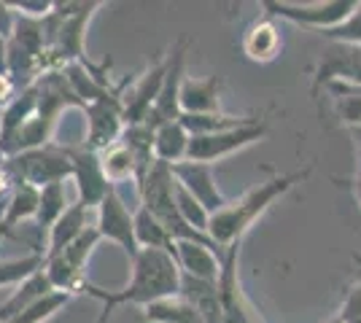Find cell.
Segmentation results:
<instances>
[{"instance_id": "29", "label": "cell", "mask_w": 361, "mask_h": 323, "mask_svg": "<svg viewBox=\"0 0 361 323\" xmlns=\"http://www.w3.org/2000/svg\"><path fill=\"white\" fill-rule=\"evenodd\" d=\"M14 11H11V6L8 3H0V35H6V38H11V30H14Z\"/></svg>"}, {"instance_id": "20", "label": "cell", "mask_w": 361, "mask_h": 323, "mask_svg": "<svg viewBox=\"0 0 361 323\" xmlns=\"http://www.w3.org/2000/svg\"><path fill=\"white\" fill-rule=\"evenodd\" d=\"M143 315L149 323H202L197 312L183 296H165L143 308Z\"/></svg>"}, {"instance_id": "10", "label": "cell", "mask_w": 361, "mask_h": 323, "mask_svg": "<svg viewBox=\"0 0 361 323\" xmlns=\"http://www.w3.org/2000/svg\"><path fill=\"white\" fill-rule=\"evenodd\" d=\"M213 243H197V240H178L173 248V259L178 264L180 275L197 277L205 283H219L224 256L216 251Z\"/></svg>"}, {"instance_id": "23", "label": "cell", "mask_w": 361, "mask_h": 323, "mask_svg": "<svg viewBox=\"0 0 361 323\" xmlns=\"http://www.w3.org/2000/svg\"><path fill=\"white\" fill-rule=\"evenodd\" d=\"M324 89L331 92L337 119L345 124L348 129H350V127H359L361 124V87H353V84H329V87H324Z\"/></svg>"}, {"instance_id": "17", "label": "cell", "mask_w": 361, "mask_h": 323, "mask_svg": "<svg viewBox=\"0 0 361 323\" xmlns=\"http://www.w3.org/2000/svg\"><path fill=\"white\" fill-rule=\"evenodd\" d=\"M97 159H100V170H103V178L108 181V186L116 189V184H124V181H135V184L140 181V170H137L135 156L130 154V148L121 140L103 148L97 154Z\"/></svg>"}, {"instance_id": "30", "label": "cell", "mask_w": 361, "mask_h": 323, "mask_svg": "<svg viewBox=\"0 0 361 323\" xmlns=\"http://www.w3.org/2000/svg\"><path fill=\"white\" fill-rule=\"evenodd\" d=\"M0 76H8V38L0 35Z\"/></svg>"}, {"instance_id": "35", "label": "cell", "mask_w": 361, "mask_h": 323, "mask_svg": "<svg viewBox=\"0 0 361 323\" xmlns=\"http://www.w3.org/2000/svg\"><path fill=\"white\" fill-rule=\"evenodd\" d=\"M6 159H8V156L3 154V148H0V165H3V162H6Z\"/></svg>"}, {"instance_id": "24", "label": "cell", "mask_w": 361, "mask_h": 323, "mask_svg": "<svg viewBox=\"0 0 361 323\" xmlns=\"http://www.w3.org/2000/svg\"><path fill=\"white\" fill-rule=\"evenodd\" d=\"M68 210V194H65V184H49L41 189V200H38V215H35V227L38 229H49L57 224V218Z\"/></svg>"}, {"instance_id": "6", "label": "cell", "mask_w": 361, "mask_h": 323, "mask_svg": "<svg viewBox=\"0 0 361 323\" xmlns=\"http://www.w3.org/2000/svg\"><path fill=\"white\" fill-rule=\"evenodd\" d=\"M94 227L100 232V240H108L114 246H119L127 259L133 262L137 253H140V246L135 240V218H133V210L124 205V200L119 197L116 189H111L103 202L97 205L94 210Z\"/></svg>"}, {"instance_id": "15", "label": "cell", "mask_w": 361, "mask_h": 323, "mask_svg": "<svg viewBox=\"0 0 361 323\" xmlns=\"http://www.w3.org/2000/svg\"><path fill=\"white\" fill-rule=\"evenodd\" d=\"M180 296L200 312L202 323H224V310H221V296L216 283H205L197 277L180 275Z\"/></svg>"}, {"instance_id": "33", "label": "cell", "mask_w": 361, "mask_h": 323, "mask_svg": "<svg viewBox=\"0 0 361 323\" xmlns=\"http://www.w3.org/2000/svg\"><path fill=\"white\" fill-rule=\"evenodd\" d=\"M0 237H11V232L3 227V221H0Z\"/></svg>"}, {"instance_id": "3", "label": "cell", "mask_w": 361, "mask_h": 323, "mask_svg": "<svg viewBox=\"0 0 361 323\" xmlns=\"http://www.w3.org/2000/svg\"><path fill=\"white\" fill-rule=\"evenodd\" d=\"M270 135V124L262 122V116H256L254 122L243 124V127H232V129H221L213 135H197L189 138V151L186 159L189 162H202V165H213L224 156L235 154L240 148H248L259 140Z\"/></svg>"}, {"instance_id": "14", "label": "cell", "mask_w": 361, "mask_h": 323, "mask_svg": "<svg viewBox=\"0 0 361 323\" xmlns=\"http://www.w3.org/2000/svg\"><path fill=\"white\" fill-rule=\"evenodd\" d=\"M281 46H283L281 27L267 14L262 16V19H256L254 25L245 30V35H243V51H245L248 60L254 62H272L278 57Z\"/></svg>"}, {"instance_id": "1", "label": "cell", "mask_w": 361, "mask_h": 323, "mask_svg": "<svg viewBox=\"0 0 361 323\" xmlns=\"http://www.w3.org/2000/svg\"><path fill=\"white\" fill-rule=\"evenodd\" d=\"M130 283L124 289H116V291H106L94 283H87L84 286V296H92L103 305V312L97 323H106L108 315L114 312L121 305H140L146 308L157 299H165V296H178L180 291V270L176 259L167 253V251H149L143 248L135 259L130 262Z\"/></svg>"}, {"instance_id": "32", "label": "cell", "mask_w": 361, "mask_h": 323, "mask_svg": "<svg viewBox=\"0 0 361 323\" xmlns=\"http://www.w3.org/2000/svg\"><path fill=\"white\" fill-rule=\"evenodd\" d=\"M353 194H356V200H359V205H361V175L353 178Z\"/></svg>"}, {"instance_id": "18", "label": "cell", "mask_w": 361, "mask_h": 323, "mask_svg": "<svg viewBox=\"0 0 361 323\" xmlns=\"http://www.w3.org/2000/svg\"><path fill=\"white\" fill-rule=\"evenodd\" d=\"M186 151H189V132L180 127V122L159 124L154 129V162L173 167L186 159Z\"/></svg>"}, {"instance_id": "8", "label": "cell", "mask_w": 361, "mask_h": 323, "mask_svg": "<svg viewBox=\"0 0 361 323\" xmlns=\"http://www.w3.org/2000/svg\"><path fill=\"white\" fill-rule=\"evenodd\" d=\"M329 84H353L361 87V46L331 44L313 73V94Z\"/></svg>"}, {"instance_id": "16", "label": "cell", "mask_w": 361, "mask_h": 323, "mask_svg": "<svg viewBox=\"0 0 361 323\" xmlns=\"http://www.w3.org/2000/svg\"><path fill=\"white\" fill-rule=\"evenodd\" d=\"M51 291H57V289L51 286V280H49V275L44 272V267H41L35 275H30L27 280H22L14 291H11V296L0 305V323L11 321L14 315H19L25 308H30L32 302L44 299L46 293H51Z\"/></svg>"}, {"instance_id": "25", "label": "cell", "mask_w": 361, "mask_h": 323, "mask_svg": "<svg viewBox=\"0 0 361 323\" xmlns=\"http://www.w3.org/2000/svg\"><path fill=\"white\" fill-rule=\"evenodd\" d=\"M71 299H73L71 293L51 291V293H46L44 299L32 302L30 308H25L19 315H14L11 321H6V323H46V321H51V318H54V315H57V312H60Z\"/></svg>"}, {"instance_id": "4", "label": "cell", "mask_w": 361, "mask_h": 323, "mask_svg": "<svg viewBox=\"0 0 361 323\" xmlns=\"http://www.w3.org/2000/svg\"><path fill=\"white\" fill-rule=\"evenodd\" d=\"M8 162L16 170V178L22 184L35 186V189H44L49 184H65V178L73 175V165H71L68 151L54 146V143L8 156Z\"/></svg>"}, {"instance_id": "19", "label": "cell", "mask_w": 361, "mask_h": 323, "mask_svg": "<svg viewBox=\"0 0 361 323\" xmlns=\"http://www.w3.org/2000/svg\"><path fill=\"white\" fill-rule=\"evenodd\" d=\"M38 200H41V189H35L30 184H19L14 189V194L6 202V210H3V227L14 234L22 224L35 221L38 215Z\"/></svg>"}, {"instance_id": "28", "label": "cell", "mask_w": 361, "mask_h": 323, "mask_svg": "<svg viewBox=\"0 0 361 323\" xmlns=\"http://www.w3.org/2000/svg\"><path fill=\"white\" fill-rule=\"evenodd\" d=\"M343 323H361V286H353L348 291L345 302H343V310L337 315Z\"/></svg>"}, {"instance_id": "11", "label": "cell", "mask_w": 361, "mask_h": 323, "mask_svg": "<svg viewBox=\"0 0 361 323\" xmlns=\"http://www.w3.org/2000/svg\"><path fill=\"white\" fill-rule=\"evenodd\" d=\"M71 165H73V178L78 184V202L90 210H97V205L103 202L108 191L114 186H108V181L103 178V170H100V159L90 148H71Z\"/></svg>"}, {"instance_id": "12", "label": "cell", "mask_w": 361, "mask_h": 323, "mask_svg": "<svg viewBox=\"0 0 361 323\" xmlns=\"http://www.w3.org/2000/svg\"><path fill=\"white\" fill-rule=\"evenodd\" d=\"M221 76L208 78H183L178 92L180 113L200 116V113H219L221 110Z\"/></svg>"}, {"instance_id": "38", "label": "cell", "mask_w": 361, "mask_h": 323, "mask_svg": "<svg viewBox=\"0 0 361 323\" xmlns=\"http://www.w3.org/2000/svg\"><path fill=\"white\" fill-rule=\"evenodd\" d=\"M359 277H361V275H359ZM359 286H361V280H359Z\"/></svg>"}, {"instance_id": "36", "label": "cell", "mask_w": 361, "mask_h": 323, "mask_svg": "<svg viewBox=\"0 0 361 323\" xmlns=\"http://www.w3.org/2000/svg\"><path fill=\"white\" fill-rule=\"evenodd\" d=\"M356 175H361V154H359V172H356Z\"/></svg>"}, {"instance_id": "26", "label": "cell", "mask_w": 361, "mask_h": 323, "mask_svg": "<svg viewBox=\"0 0 361 323\" xmlns=\"http://www.w3.org/2000/svg\"><path fill=\"white\" fill-rule=\"evenodd\" d=\"M41 267H44L41 253H27V256H19V259H0V289H8V286L16 289L22 280L35 275Z\"/></svg>"}, {"instance_id": "22", "label": "cell", "mask_w": 361, "mask_h": 323, "mask_svg": "<svg viewBox=\"0 0 361 323\" xmlns=\"http://www.w3.org/2000/svg\"><path fill=\"white\" fill-rule=\"evenodd\" d=\"M256 116H229V113H200V116H189V113H180L178 122L180 127L189 132V138L197 135H213V132H221V129H232V127H243V124L254 122Z\"/></svg>"}, {"instance_id": "13", "label": "cell", "mask_w": 361, "mask_h": 323, "mask_svg": "<svg viewBox=\"0 0 361 323\" xmlns=\"http://www.w3.org/2000/svg\"><path fill=\"white\" fill-rule=\"evenodd\" d=\"M92 213H94V210L84 208L81 202L68 205V210L57 218V224H54V227L49 229V234H46V256L44 259L62 253L78 234H84L90 227H94V224H92Z\"/></svg>"}, {"instance_id": "7", "label": "cell", "mask_w": 361, "mask_h": 323, "mask_svg": "<svg viewBox=\"0 0 361 323\" xmlns=\"http://www.w3.org/2000/svg\"><path fill=\"white\" fill-rule=\"evenodd\" d=\"M186 46H189V41L180 38V41H176V46L170 49V54H167V73H165V81H162V89H159V97H157L151 113L146 116V122H143L149 124L151 129H157L159 124L178 122L180 116L178 92L183 78H186Z\"/></svg>"}, {"instance_id": "37", "label": "cell", "mask_w": 361, "mask_h": 323, "mask_svg": "<svg viewBox=\"0 0 361 323\" xmlns=\"http://www.w3.org/2000/svg\"><path fill=\"white\" fill-rule=\"evenodd\" d=\"M329 323H343V321H340V318H334V321H329Z\"/></svg>"}, {"instance_id": "9", "label": "cell", "mask_w": 361, "mask_h": 323, "mask_svg": "<svg viewBox=\"0 0 361 323\" xmlns=\"http://www.w3.org/2000/svg\"><path fill=\"white\" fill-rule=\"evenodd\" d=\"M173 178L180 189H186L208 213H216L226 205V197L216 186V175H213V165H202V162H189L183 159L178 165H173Z\"/></svg>"}, {"instance_id": "31", "label": "cell", "mask_w": 361, "mask_h": 323, "mask_svg": "<svg viewBox=\"0 0 361 323\" xmlns=\"http://www.w3.org/2000/svg\"><path fill=\"white\" fill-rule=\"evenodd\" d=\"M348 132H350V138L356 140V146H359V154H361V124H359V127H350Z\"/></svg>"}, {"instance_id": "34", "label": "cell", "mask_w": 361, "mask_h": 323, "mask_svg": "<svg viewBox=\"0 0 361 323\" xmlns=\"http://www.w3.org/2000/svg\"><path fill=\"white\" fill-rule=\"evenodd\" d=\"M0 135H3V108H0Z\"/></svg>"}, {"instance_id": "2", "label": "cell", "mask_w": 361, "mask_h": 323, "mask_svg": "<svg viewBox=\"0 0 361 323\" xmlns=\"http://www.w3.org/2000/svg\"><path fill=\"white\" fill-rule=\"evenodd\" d=\"M313 172V165L302 170H291L283 175H275L264 184L254 186L251 191H245L238 200H226L221 210L211 213L208 221V237L219 248H229L243 243V237L248 234V229L254 227L262 215L270 210V205L275 200H281L283 194H288L297 184H302L307 175Z\"/></svg>"}, {"instance_id": "5", "label": "cell", "mask_w": 361, "mask_h": 323, "mask_svg": "<svg viewBox=\"0 0 361 323\" xmlns=\"http://www.w3.org/2000/svg\"><path fill=\"white\" fill-rule=\"evenodd\" d=\"M356 0H329V3H283V0H267L264 3V14L272 19H286L291 25H302L310 30H329L337 27L340 22H345L353 14Z\"/></svg>"}, {"instance_id": "27", "label": "cell", "mask_w": 361, "mask_h": 323, "mask_svg": "<svg viewBox=\"0 0 361 323\" xmlns=\"http://www.w3.org/2000/svg\"><path fill=\"white\" fill-rule=\"evenodd\" d=\"M331 44H345V46H361V3H356L353 14L348 16L345 22H340L337 27L321 32Z\"/></svg>"}, {"instance_id": "21", "label": "cell", "mask_w": 361, "mask_h": 323, "mask_svg": "<svg viewBox=\"0 0 361 323\" xmlns=\"http://www.w3.org/2000/svg\"><path fill=\"white\" fill-rule=\"evenodd\" d=\"M133 218H135V240H137V246H140V251H143V248H149V251H167V253L173 256L176 240L167 234L165 227H162L143 205H137V210L133 213Z\"/></svg>"}]
</instances>
